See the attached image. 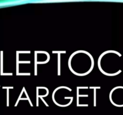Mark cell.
<instances>
[{"label":"cell","mask_w":123,"mask_h":115,"mask_svg":"<svg viewBox=\"0 0 123 115\" xmlns=\"http://www.w3.org/2000/svg\"><path fill=\"white\" fill-rule=\"evenodd\" d=\"M60 55H58V75H60Z\"/></svg>","instance_id":"1"}]
</instances>
